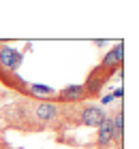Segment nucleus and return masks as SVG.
I'll return each instance as SVG.
<instances>
[{"label": "nucleus", "instance_id": "obj_1", "mask_svg": "<svg viewBox=\"0 0 139 149\" xmlns=\"http://www.w3.org/2000/svg\"><path fill=\"white\" fill-rule=\"evenodd\" d=\"M32 117L43 126H52L54 121H58L60 117V109L58 104L54 102H45V100H39V102L32 104Z\"/></svg>", "mask_w": 139, "mask_h": 149}, {"label": "nucleus", "instance_id": "obj_2", "mask_svg": "<svg viewBox=\"0 0 139 149\" xmlns=\"http://www.w3.org/2000/svg\"><path fill=\"white\" fill-rule=\"evenodd\" d=\"M22 51L13 49L9 45H2L0 43V72H9V74H15V70L22 66Z\"/></svg>", "mask_w": 139, "mask_h": 149}, {"label": "nucleus", "instance_id": "obj_3", "mask_svg": "<svg viewBox=\"0 0 139 149\" xmlns=\"http://www.w3.org/2000/svg\"><path fill=\"white\" fill-rule=\"evenodd\" d=\"M122 60H124V47H122V43H118L114 49H109V51L105 53V58H103V62H101L99 68L111 77V74H114V70L122 66Z\"/></svg>", "mask_w": 139, "mask_h": 149}, {"label": "nucleus", "instance_id": "obj_4", "mask_svg": "<svg viewBox=\"0 0 139 149\" xmlns=\"http://www.w3.org/2000/svg\"><path fill=\"white\" fill-rule=\"evenodd\" d=\"M109 79V74L107 72H103L99 66L88 74V79H86V83H81L83 85V92H86V98H92L96 96L101 90H103V85H105V81Z\"/></svg>", "mask_w": 139, "mask_h": 149}, {"label": "nucleus", "instance_id": "obj_5", "mask_svg": "<svg viewBox=\"0 0 139 149\" xmlns=\"http://www.w3.org/2000/svg\"><path fill=\"white\" fill-rule=\"evenodd\" d=\"M56 100L58 102H64V104H79L86 100V92H83V85L81 83H75V85H66L56 94Z\"/></svg>", "mask_w": 139, "mask_h": 149}, {"label": "nucleus", "instance_id": "obj_6", "mask_svg": "<svg viewBox=\"0 0 139 149\" xmlns=\"http://www.w3.org/2000/svg\"><path fill=\"white\" fill-rule=\"evenodd\" d=\"M77 117H79V124H83V126L99 128V124L103 121V117H105V111H103L101 107H96V104H86V107H81Z\"/></svg>", "mask_w": 139, "mask_h": 149}, {"label": "nucleus", "instance_id": "obj_7", "mask_svg": "<svg viewBox=\"0 0 139 149\" xmlns=\"http://www.w3.org/2000/svg\"><path fill=\"white\" fill-rule=\"evenodd\" d=\"M109 143H114V130H111V115L105 113L103 121L99 124V132H96V145L103 149Z\"/></svg>", "mask_w": 139, "mask_h": 149}, {"label": "nucleus", "instance_id": "obj_8", "mask_svg": "<svg viewBox=\"0 0 139 149\" xmlns=\"http://www.w3.org/2000/svg\"><path fill=\"white\" fill-rule=\"evenodd\" d=\"M111 130H114V141L120 145L122 143V134H124V117H122L120 109L116 111V115H111Z\"/></svg>", "mask_w": 139, "mask_h": 149}, {"label": "nucleus", "instance_id": "obj_9", "mask_svg": "<svg viewBox=\"0 0 139 149\" xmlns=\"http://www.w3.org/2000/svg\"><path fill=\"white\" fill-rule=\"evenodd\" d=\"M114 149H118V147H114Z\"/></svg>", "mask_w": 139, "mask_h": 149}]
</instances>
